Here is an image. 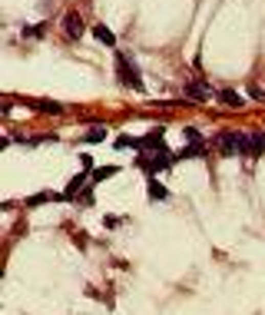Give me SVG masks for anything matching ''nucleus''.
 <instances>
[{
	"mask_svg": "<svg viewBox=\"0 0 265 315\" xmlns=\"http://www.w3.org/2000/svg\"><path fill=\"white\" fill-rule=\"evenodd\" d=\"M212 146L222 153V156H246V133L222 130V133L212 136Z\"/></svg>",
	"mask_w": 265,
	"mask_h": 315,
	"instance_id": "1",
	"label": "nucleus"
},
{
	"mask_svg": "<svg viewBox=\"0 0 265 315\" xmlns=\"http://www.w3.org/2000/svg\"><path fill=\"white\" fill-rule=\"evenodd\" d=\"M116 70H120V83L129 90H143V80H139V70L126 53H116Z\"/></svg>",
	"mask_w": 265,
	"mask_h": 315,
	"instance_id": "2",
	"label": "nucleus"
},
{
	"mask_svg": "<svg viewBox=\"0 0 265 315\" xmlns=\"http://www.w3.org/2000/svg\"><path fill=\"white\" fill-rule=\"evenodd\" d=\"M265 153V133H246V156L259 159Z\"/></svg>",
	"mask_w": 265,
	"mask_h": 315,
	"instance_id": "3",
	"label": "nucleus"
},
{
	"mask_svg": "<svg viewBox=\"0 0 265 315\" xmlns=\"http://www.w3.org/2000/svg\"><path fill=\"white\" fill-rule=\"evenodd\" d=\"M86 186H93V183H90V176H86V173H80V176H73V179H70V186H67V193H63V196H67V199H76V196H80Z\"/></svg>",
	"mask_w": 265,
	"mask_h": 315,
	"instance_id": "4",
	"label": "nucleus"
},
{
	"mask_svg": "<svg viewBox=\"0 0 265 315\" xmlns=\"http://www.w3.org/2000/svg\"><path fill=\"white\" fill-rule=\"evenodd\" d=\"M219 103L222 107H229V110H239V107H246V100H242V93H235V90H219Z\"/></svg>",
	"mask_w": 265,
	"mask_h": 315,
	"instance_id": "5",
	"label": "nucleus"
},
{
	"mask_svg": "<svg viewBox=\"0 0 265 315\" xmlns=\"http://www.w3.org/2000/svg\"><path fill=\"white\" fill-rule=\"evenodd\" d=\"M63 30H67V37H80V33H83V17H80V13H67V17H63Z\"/></svg>",
	"mask_w": 265,
	"mask_h": 315,
	"instance_id": "6",
	"label": "nucleus"
},
{
	"mask_svg": "<svg viewBox=\"0 0 265 315\" xmlns=\"http://www.w3.org/2000/svg\"><path fill=\"white\" fill-rule=\"evenodd\" d=\"M186 96H192V100H209L212 90H209V83H189V87H186Z\"/></svg>",
	"mask_w": 265,
	"mask_h": 315,
	"instance_id": "7",
	"label": "nucleus"
},
{
	"mask_svg": "<svg viewBox=\"0 0 265 315\" xmlns=\"http://www.w3.org/2000/svg\"><path fill=\"white\" fill-rule=\"evenodd\" d=\"M93 37L100 40V44H106V47H113V44H116L113 30H109V27H103V24H96V27H93Z\"/></svg>",
	"mask_w": 265,
	"mask_h": 315,
	"instance_id": "8",
	"label": "nucleus"
},
{
	"mask_svg": "<svg viewBox=\"0 0 265 315\" xmlns=\"http://www.w3.org/2000/svg\"><path fill=\"white\" fill-rule=\"evenodd\" d=\"M199 156H202V146H196V143L183 146V150L176 153V159H199Z\"/></svg>",
	"mask_w": 265,
	"mask_h": 315,
	"instance_id": "9",
	"label": "nucleus"
},
{
	"mask_svg": "<svg viewBox=\"0 0 265 315\" xmlns=\"http://www.w3.org/2000/svg\"><path fill=\"white\" fill-rule=\"evenodd\" d=\"M146 193H149V199H166V196H169V193H166V186H159V183H156V176L149 179V186H146Z\"/></svg>",
	"mask_w": 265,
	"mask_h": 315,
	"instance_id": "10",
	"label": "nucleus"
},
{
	"mask_svg": "<svg viewBox=\"0 0 265 315\" xmlns=\"http://www.w3.org/2000/svg\"><path fill=\"white\" fill-rule=\"evenodd\" d=\"M33 107H37L40 113H63V107H60V103H53V100H37Z\"/></svg>",
	"mask_w": 265,
	"mask_h": 315,
	"instance_id": "11",
	"label": "nucleus"
},
{
	"mask_svg": "<svg viewBox=\"0 0 265 315\" xmlns=\"http://www.w3.org/2000/svg\"><path fill=\"white\" fill-rule=\"evenodd\" d=\"M116 176V166H103V170H93V183H103V179Z\"/></svg>",
	"mask_w": 265,
	"mask_h": 315,
	"instance_id": "12",
	"label": "nucleus"
},
{
	"mask_svg": "<svg viewBox=\"0 0 265 315\" xmlns=\"http://www.w3.org/2000/svg\"><path fill=\"white\" fill-rule=\"evenodd\" d=\"M83 139H86V143H103V139H106V130H100V126H93V130H90V133H86V136H83Z\"/></svg>",
	"mask_w": 265,
	"mask_h": 315,
	"instance_id": "13",
	"label": "nucleus"
},
{
	"mask_svg": "<svg viewBox=\"0 0 265 315\" xmlns=\"http://www.w3.org/2000/svg\"><path fill=\"white\" fill-rule=\"evenodd\" d=\"M183 136L189 139V143H196V146H202V136H199V130H196V126H186V130H183Z\"/></svg>",
	"mask_w": 265,
	"mask_h": 315,
	"instance_id": "14",
	"label": "nucleus"
},
{
	"mask_svg": "<svg viewBox=\"0 0 265 315\" xmlns=\"http://www.w3.org/2000/svg\"><path fill=\"white\" fill-rule=\"evenodd\" d=\"M116 146H120V150H126V146L139 150V139H136V136H120V139H116Z\"/></svg>",
	"mask_w": 265,
	"mask_h": 315,
	"instance_id": "15",
	"label": "nucleus"
},
{
	"mask_svg": "<svg viewBox=\"0 0 265 315\" xmlns=\"http://www.w3.org/2000/svg\"><path fill=\"white\" fill-rule=\"evenodd\" d=\"M47 199H53L50 193H37V196H30V199H27V206H40V202H47Z\"/></svg>",
	"mask_w": 265,
	"mask_h": 315,
	"instance_id": "16",
	"label": "nucleus"
},
{
	"mask_svg": "<svg viewBox=\"0 0 265 315\" xmlns=\"http://www.w3.org/2000/svg\"><path fill=\"white\" fill-rule=\"evenodd\" d=\"M27 33V37H43V33H47V24H40V27H30V30H24Z\"/></svg>",
	"mask_w": 265,
	"mask_h": 315,
	"instance_id": "17",
	"label": "nucleus"
}]
</instances>
